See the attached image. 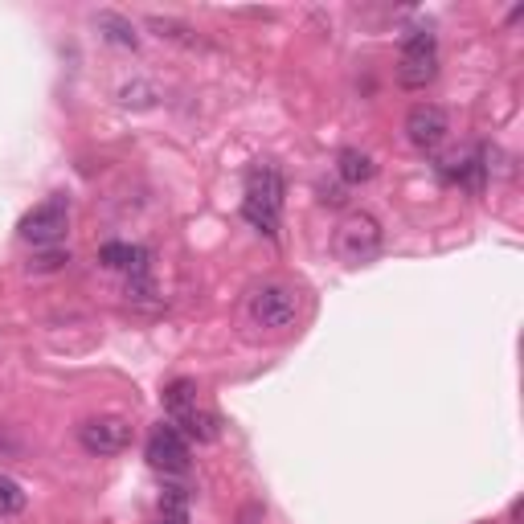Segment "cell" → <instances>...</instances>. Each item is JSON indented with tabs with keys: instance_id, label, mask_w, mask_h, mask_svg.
<instances>
[{
	"instance_id": "7a4b0ae2",
	"label": "cell",
	"mask_w": 524,
	"mask_h": 524,
	"mask_svg": "<svg viewBox=\"0 0 524 524\" xmlns=\"http://www.w3.org/2000/svg\"><path fill=\"white\" fill-rule=\"evenodd\" d=\"M66 230H70V197H62V193H54V197H46L41 205H33L25 217H21V226H17V234H21V242H29V246H58L62 238H66Z\"/></svg>"
},
{
	"instance_id": "4fadbf2b",
	"label": "cell",
	"mask_w": 524,
	"mask_h": 524,
	"mask_svg": "<svg viewBox=\"0 0 524 524\" xmlns=\"http://www.w3.org/2000/svg\"><path fill=\"white\" fill-rule=\"evenodd\" d=\"M160 41H177V46H201V37L197 29H189L185 21H172V17H148L144 21Z\"/></svg>"
},
{
	"instance_id": "8992f818",
	"label": "cell",
	"mask_w": 524,
	"mask_h": 524,
	"mask_svg": "<svg viewBox=\"0 0 524 524\" xmlns=\"http://www.w3.org/2000/svg\"><path fill=\"white\" fill-rule=\"evenodd\" d=\"M78 443H82L86 455H119L131 443V426L123 418H111V414L86 418L78 426Z\"/></svg>"
},
{
	"instance_id": "d6986e66",
	"label": "cell",
	"mask_w": 524,
	"mask_h": 524,
	"mask_svg": "<svg viewBox=\"0 0 524 524\" xmlns=\"http://www.w3.org/2000/svg\"><path fill=\"white\" fill-rule=\"evenodd\" d=\"M156 524H160V520H156Z\"/></svg>"
},
{
	"instance_id": "5b68a950",
	"label": "cell",
	"mask_w": 524,
	"mask_h": 524,
	"mask_svg": "<svg viewBox=\"0 0 524 524\" xmlns=\"http://www.w3.org/2000/svg\"><path fill=\"white\" fill-rule=\"evenodd\" d=\"M377 250H381V226H377V217L373 213H365V209H353L340 222V230H336V254L344 258V262H353V267H361V262H369V258H377Z\"/></svg>"
},
{
	"instance_id": "2e32d148",
	"label": "cell",
	"mask_w": 524,
	"mask_h": 524,
	"mask_svg": "<svg viewBox=\"0 0 524 524\" xmlns=\"http://www.w3.org/2000/svg\"><path fill=\"white\" fill-rule=\"evenodd\" d=\"M21 508H25L21 484H17V479H9V475H0V516H17Z\"/></svg>"
},
{
	"instance_id": "3957f363",
	"label": "cell",
	"mask_w": 524,
	"mask_h": 524,
	"mask_svg": "<svg viewBox=\"0 0 524 524\" xmlns=\"http://www.w3.org/2000/svg\"><path fill=\"white\" fill-rule=\"evenodd\" d=\"M439 74V37L430 29H414L402 41V62H398V82L406 91H422Z\"/></svg>"
},
{
	"instance_id": "7c38bea8",
	"label": "cell",
	"mask_w": 524,
	"mask_h": 524,
	"mask_svg": "<svg viewBox=\"0 0 524 524\" xmlns=\"http://www.w3.org/2000/svg\"><path fill=\"white\" fill-rule=\"evenodd\" d=\"M95 25H99V33L111 41V46H119V50H136V46H140L136 25H131L127 17H119V13H99Z\"/></svg>"
},
{
	"instance_id": "52a82bcc",
	"label": "cell",
	"mask_w": 524,
	"mask_h": 524,
	"mask_svg": "<svg viewBox=\"0 0 524 524\" xmlns=\"http://www.w3.org/2000/svg\"><path fill=\"white\" fill-rule=\"evenodd\" d=\"M447 131H451V119H447V111H443L439 103H418V107H410V115H406V140H410L418 152L443 148Z\"/></svg>"
},
{
	"instance_id": "5bb4252c",
	"label": "cell",
	"mask_w": 524,
	"mask_h": 524,
	"mask_svg": "<svg viewBox=\"0 0 524 524\" xmlns=\"http://www.w3.org/2000/svg\"><path fill=\"white\" fill-rule=\"evenodd\" d=\"M197 406V385L189 381V377H181V381H172V385H164V410L172 414V418H181V414H189Z\"/></svg>"
},
{
	"instance_id": "8fae6325",
	"label": "cell",
	"mask_w": 524,
	"mask_h": 524,
	"mask_svg": "<svg viewBox=\"0 0 524 524\" xmlns=\"http://www.w3.org/2000/svg\"><path fill=\"white\" fill-rule=\"evenodd\" d=\"M177 426H181L185 439H193V443H217V434H222V422H217V414L197 410V406H193L189 414H181Z\"/></svg>"
},
{
	"instance_id": "ba28073f",
	"label": "cell",
	"mask_w": 524,
	"mask_h": 524,
	"mask_svg": "<svg viewBox=\"0 0 524 524\" xmlns=\"http://www.w3.org/2000/svg\"><path fill=\"white\" fill-rule=\"evenodd\" d=\"M144 455H148V463H152L156 471H172V475L189 471V439H185L177 426H164V422H160V426L148 434Z\"/></svg>"
},
{
	"instance_id": "ac0fdd59",
	"label": "cell",
	"mask_w": 524,
	"mask_h": 524,
	"mask_svg": "<svg viewBox=\"0 0 524 524\" xmlns=\"http://www.w3.org/2000/svg\"><path fill=\"white\" fill-rule=\"evenodd\" d=\"M320 193H324V197H320L324 205H340V201H344V197H340V189H328V185H324Z\"/></svg>"
},
{
	"instance_id": "e0dca14e",
	"label": "cell",
	"mask_w": 524,
	"mask_h": 524,
	"mask_svg": "<svg viewBox=\"0 0 524 524\" xmlns=\"http://www.w3.org/2000/svg\"><path fill=\"white\" fill-rule=\"evenodd\" d=\"M66 262H70L66 250H50V254H41V258L33 262V271H58V267H66Z\"/></svg>"
},
{
	"instance_id": "9c48e42d",
	"label": "cell",
	"mask_w": 524,
	"mask_h": 524,
	"mask_svg": "<svg viewBox=\"0 0 524 524\" xmlns=\"http://www.w3.org/2000/svg\"><path fill=\"white\" fill-rule=\"evenodd\" d=\"M148 250L144 246H127V242H107L99 250V262L107 271H127V275H144L148 271Z\"/></svg>"
},
{
	"instance_id": "9a60e30c",
	"label": "cell",
	"mask_w": 524,
	"mask_h": 524,
	"mask_svg": "<svg viewBox=\"0 0 524 524\" xmlns=\"http://www.w3.org/2000/svg\"><path fill=\"white\" fill-rule=\"evenodd\" d=\"M160 524H189V492L185 488H164V496H160Z\"/></svg>"
},
{
	"instance_id": "30bf717a",
	"label": "cell",
	"mask_w": 524,
	"mask_h": 524,
	"mask_svg": "<svg viewBox=\"0 0 524 524\" xmlns=\"http://www.w3.org/2000/svg\"><path fill=\"white\" fill-rule=\"evenodd\" d=\"M336 177H340L344 185H369V181L377 177V164H373V156L361 152V148H344V152L336 156Z\"/></svg>"
},
{
	"instance_id": "277c9868",
	"label": "cell",
	"mask_w": 524,
	"mask_h": 524,
	"mask_svg": "<svg viewBox=\"0 0 524 524\" xmlns=\"http://www.w3.org/2000/svg\"><path fill=\"white\" fill-rule=\"evenodd\" d=\"M250 320L258 328H271V332L291 328L299 320V295H295V287H287V283H262L250 295Z\"/></svg>"
},
{
	"instance_id": "6da1fadb",
	"label": "cell",
	"mask_w": 524,
	"mask_h": 524,
	"mask_svg": "<svg viewBox=\"0 0 524 524\" xmlns=\"http://www.w3.org/2000/svg\"><path fill=\"white\" fill-rule=\"evenodd\" d=\"M242 217L258 230L275 238L279 217H283V172L275 164H254L246 172V197H242Z\"/></svg>"
}]
</instances>
